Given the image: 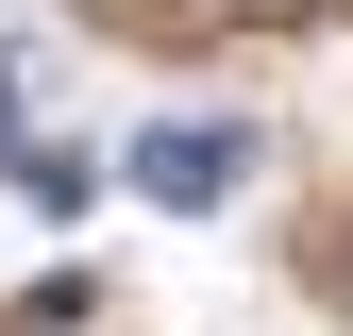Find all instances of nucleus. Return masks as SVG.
<instances>
[{
	"instance_id": "f257e3e1",
	"label": "nucleus",
	"mask_w": 353,
	"mask_h": 336,
	"mask_svg": "<svg viewBox=\"0 0 353 336\" xmlns=\"http://www.w3.org/2000/svg\"><path fill=\"white\" fill-rule=\"evenodd\" d=\"M118 168H135V202H168V219H202V202H236L252 135H219V118H168V135H135Z\"/></svg>"
},
{
	"instance_id": "f03ea898",
	"label": "nucleus",
	"mask_w": 353,
	"mask_h": 336,
	"mask_svg": "<svg viewBox=\"0 0 353 336\" xmlns=\"http://www.w3.org/2000/svg\"><path fill=\"white\" fill-rule=\"evenodd\" d=\"M0 185H17L34 219H84V202H101V151H68V135H17V151H0Z\"/></svg>"
}]
</instances>
